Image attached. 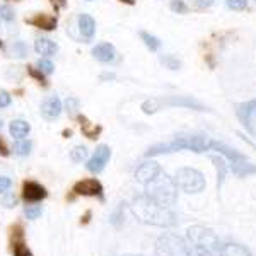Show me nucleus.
I'll use <instances>...</instances> for the list:
<instances>
[{"label":"nucleus","instance_id":"nucleus-46","mask_svg":"<svg viewBox=\"0 0 256 256\" xmlns=\"http://www.w3.org/2000/svg\"><path fill=\"white\" fill-rule=\"evenodd\" d=\"M0 46H2V41H0Z\"/></svg>","mask_w":256,"mask_h":256},{"label":"nucleus","instance_id":"nucleus-38","mask_svg":"<svg viewBox=\"0 0 256 256\" xmlns=\"http://www.w3.org/2000/svg\"><path fill=\"white\" fill-rule=\"evenodd\" d=\"M10 186H12V180H10V178L0 176V195H2V193H6V192H9Z\"/></svg>","mask_w":256,"mask_h":256},{"label":"nucleus","instance_id":"nucleus-4","mask_svg":"<svg viewBox=\"0 0 256 256\" xmlns=\"http://www.w3.org/2000/svg\"><path fill=\"white\" fill-rule=\"evenodd\" d=\"M142 111L146 114H154L158 111L168 108H184V110H195V111H210L207 106L202 104L198 99L192 96H159L150 98L142 102Z\"/></svg>","mask_w":256,"mask_h":256},{"label":"nucleus","instance_id":"nucleus-10","mask_svg":"<svg viewBox=\"0 0 256 256\" xmlns=\"http://www.w3.org/2000/svg\"><path fill=\"white\" fill-rule=\"evenodd\" d=\"M62 110H64V104H62L58 96H48L41 102L40 113L46 122H53V120H56L62 114Z\"/></svg>","mask_w":256,"mask_h":256},{"label":"nucleus","instance_id":"nucleus-37","mask_svg":"<svg viewBox=\"0 0 256 256\" xmlns=\"http://www.w3.org/2000/svg\"><path fill=\"white\" fill-rule=\"evenodd\" d=\"M10 102H12V96H10V94L7 92V90L0 89V110H2V108H9Z\"/></svg>","mask_w":256,"mask_h":256},{"label":"nucleus","instance_id":"nucleus-30","mask_svg":"<svg viewBox=\"0 0 256 256\" xmlns=\"http://www.w3.org/2000/svg\"><path fill=\"white\" fill-rule=\"evenodd\" d=\"M41 214H43V207H41V205H28V207L24 208V216H26V218H30V220L40 218Z\"/></svg>","mask_w":256,"mask_h":256},{"label":"nucleus","instance_id":"nucleus-18","mask_svg":"<svg viewBox=\"0 0 256 256\" xmlns=\"http://www.w3.org/2000/svg\"><path fill=\"white\" fill-rule=\"evenodd\" d=\"M34 52L38 53V55L44 56V58H48V56L56 55V52H58V44L50 38H38L34 41Z\"/></svg>","mask_w":256,"mask_h":256},{"label":"nucleus","instance_id":"nucleus-40","mask_svg":"<svg viewBox=\"0 0 256 256\" xmlns=\"http://www.w3.org/2000/svg\"><path fill=\"white\" fill-rule=\"evenodd\" d=\"M99 79L101 80H114L116 79V74L114 72H102L101 76H99Z\"/></svg>","mask_w":256,"mask_h":256},{"label":"nucleus","instance_id":"nucleus-26","mask_svg":"<svg viewBox=\"0 0 256 256\" xmlns=\"http://www.w3.org/2000/svg\"><path fill=\"white\" fill-rule=\"evenodd\" d=\"M32 150V142L31 140H18V142L14 144V154L19 156V158H26V156H30Z\"/></svg>","mask_w":256,"mask_h":256},{"label":"nucleus","instance_id":"nucleus-25","mask_svg":"<svg viewBox=\"0 0 256 256\" xmlns=\"http://www.w3.org/2000/svg\"><path fill=\"white\" fill-rule=\"evenodd\" d=\"M230 171L239 178H246L250 174H256V164H251L246 160V162H242V164H238V166L232 168Z\"/></svg>","mask_w":256,"mask_h":256},{"label":"nucleus","instance_id":"nucleus-32","mask_svg":"<svg viewBox=\"0 0 256 256\" xmlns=\"http://www.w3.org/2000/svg\"><path fill=\"white\" fill-rule=\"evenodd\" d=\"M0 19L7 20V22H12V20L16 19V12H14V9H12L10 6H7V4L0 6Z\"/></svg>","mask_w":256,"mask_h":256},{"label":"nucleus","instance_id":"nucleus-36","mask_svg":"<svg viewBox=\"0 0 256 256\" xmlns=\"http://www.w3.org/2000/svg\"><path fill=\"white\" fill-rule=\"evenodd\" d=\"M226 6L232 10H244L248 7V0H226Z\"/></svg>","mask_w":256,"mask_h":256},{"label":"nucleus","instance_id":"nucleus-14","mask_svg":"<svg viewBox=\"0 0 256 256\" xmlns=\"http://www.w3.org/2000/svg\"><path fill=\"white\" fill-rule=\"evenodd\" d=\"M77 28H79V32L82 38L86 40V43H89L94 38V34H96V20L89 14H79V18H77Z\"/></svg>","mask_w":256,"mask_h":256},{"label":"nucleus","instance_id":"nucleus-28","mask_svg":"<svg viewBox=\"0 0 256 256\" xmlns=\"http://www.w3.org/2000/svg\"><path fill=\"white\" fill-rule=\"evenodd\" d=\"M88 156H89V150L84 146H77L70 150V159H72L74 162H82V160L88 159Z\"/></svg>","mask_w":256,"mask_h":256},{"label":"nucleus","instance_id":"nucleus-5","mask_svg":"<svg viewBox=\"0 0 256 256\" xmlns=\"http://www.w3.org/2000/svg\"><path fill=\"white\" fill-rule=\"evenodd\" d=\"M154 253L156 256H192L186 239L172 232H166L158 238Z\"/></svg>","mask_w":256,"mask_h":256},{"label":"nucleus","instance_id":"nucleus-43","mask_svg":"<svg viewBox=\"0 0 256 256\" xmlns=\"http://www.w3.org/2000/svg\"><path fill=\"white\" fill-rule=\"evenodd\" d=\"M120 2L126 4V6H135V0H120Z\"/></svg>","mask_w":256,"mask_h":256},{"label":"nucleus","instance_id":"nucleus-27","mask_svg":"<svg viewBox=\"0 0 256 256\" xmlns=\"http://www.w3.org/2000/svg\"><path fill=\"white\" fill-rule=\"evenodd\" d=\"M65 110H67V113H68L70 118H77V114H79V110H80V101L77 98L68 96L67 99H65Z\"/></svg>","mask_w":256,"mask_h":256},{"label":"nucleus","instance_id":"nucleus-3","mask_svg":"<svg viewBox=\"0 0 256 256\" xmlns=\"http://www.w3.org/2000/svg\"><path fill=\"white\" fill-rule=\"evenodd\" d=\"M144 188H146L144 195L147 198H150L152 202H156V204L162 205V207L171 208L178 200V184H176L174 178H171L162 171H160L152 181L144 184Z\"/></svg>","mask_w":256,"mask_h":256},{"label":"nucleus","instance_id":"nucleus-13","mask_svg":"<svg viewBox=\"0 0 256 256\" xmlns=\"http://www.w3.org/2000/svg\"><path fill=\"white\" fill-rule=\"evenodd\" d=\"M12 254L14 256H32V251L24 242L22 226L16 224L12 227Z\"/></svg>","mask_w":256,"mask_h":256},{"label":"nucleus","instance_id":"nucleus-19","mask_svg":"<svg viewBox=\"0 0 256 256\" xmlns=\"http://www.w3.org/2000/svg\"><path fill=\"white\" fill-rule=\"evenodd\" d=\"M77 122H79V125H80V130H82V134L86 135L88 138L90 140H96L99 138V135H101V132H102V128L96 125V123H92V122H89L86 116H80V114H77Z\"/></svg>","mask_w":256,"mask_h":256},{"label":"nucleus","instance_id":"nucleus-11","mask_svg":"<svg viewBox=\"0 0 256 256\" xmlns=\"http://www.w3.org/2000/svg\"><path fill=\"white\" fill-rule=\"evenodd\" d=\"M160 171H162V169H160L159 162H156V160H152V159L146 160V162L140 164V166L137 168V171H135V180L142 184H147L148 181L154 180Z\"/></svg>","mask_w":256,"mask_h":256},{"label":"nucleus","instance_id":"nucleus-8","mask_svg":"<svg viewBox=\"0 0 256 256\" xmlns=\"http://www.w3.org/2000/svg\"><path fill=\"white\" fill-rule=\"evenodd\" d=\"M74 193L80 196H96L99 200H104V188L96 178H88V180L77 181L74 184Z\"/></svg>","mask_w":256,"mask_h":256},{"label":"nucleus","instance_id":"nucleus-22","mask_svg":"<svg viewBox=\"0 0 256 256\" xmlns=\"http://www.w3.org/2000/svg\"><path fill=\"white\" fill-rule=\"evenodd\" d=\"M125 210H126V205L125 204H120L116 208L111 212L110 216V222L111 226L114 227H122L123 224H125Z\"/></svg>","mask_w":256,"mask_h":256},{"label":"nucleus","instance_id":"nucleus-33","mask_svg":"<svg viewBox=\"0 0 256 256\" xmlns=\"http://www.w3.org/2000/svg\"><path fill=\"white\" fill-rule=\"evenodd\" d=\"M28 74H30V76L32 77V79H36V80H38L41 86H44V88H46V86H48V82H46V76H44V74L41 72L40 68L28 67Z\"/></svg>","mask_w":256,"mask_h":256},{"label":"nucleus","instance_id":"nucleus-9","mask_svg":"<svg viewBox=\"0 0 256 256\" xmlns=\"http://www.w3.org/2000/svg\"><path fill=\"white\" fill-rule=\"evenodd\" d=\"M111 159V148L110 146H106V144H101V146L96 147V150H94L92 158L88 160V171L94 172V174H98V172H102L106 168V164L110 162Z\"/></svg>","mask_w":256,"mask_h":256},{"label":"nucleus","instance_id":"nucleus-44","mask_svg":"<svg viewBox=\"0 0 256 256\" xmlns=\"http://www.w3.org/2000/svg\"><path fill=\"white\" fill-rule=\"evenodd\" d=\"M53 4H58V6H65V0H52Z\"/></svg>","mask_w":256,"mask_h":256},{"label":"nucleus","instance_id":"nucleus-31","mask_svg":"<svg viewBox=\"0 0 256 256\" xmlns=\"http://www.w3.org/2000/svg\"><path fill=\"white\" fill-rule=\"evenodd\" d=\"M18 205V196L14 192H6V195L2 198V207L4 208H14Z\"/></svg>","mask_w":256,"mask_h":256},{"label":"nucleus","instance_id":"nucleus-45","mask_svg":"<svg viewBox=\"0 0 256 256\" xmlns=\"http://www.w3.org/2000/svg\"><path fill=\"white\" fill-rule=\"evenodd\" d=\"M123 256H142V254H123Z\"/></svg>","mask_w":256,"mask_h":256},{"label":"nucleus","instance_id":"nucleus-41","mask_svg":"<svg viewBox=\"0 0 256 256\" xmlns=\"http://www.w3.org/2000/svg\"><path fill=\"white\" fill-rule=\"evenodd\" d=\"M0 156H9V148H7L2 138H0Z\"/></svg>","mask_w":256,"mask_h":256},{"label":"nucleus","instance_id":"nucleus-24","mask_svg":"<svg viewBox=\"0 0 256 256\" xmlns=\"http://www.w3.org/2000/svg\"><path fill=\"white\" fill-rule=\"evenodd\" d=\"M28 53H30V48H28V44L24 43V41L18 40L10 44V56H16V58H26Z\"/></svg>","mask_w":256,"mask_h":256},{"label":"nucleus","instance_id":"nucleus-16","mask_svg":"<svg viewBox=\"0 0 256 256\" xmlns=\"http://www.w3.org/2000/svg\"><path fill=\"white\" fill-rule=\"evenodd\" d=\"M92 56L96 58L98 62H101V64H110V62L114 60V56H116V50L111 43H99L96 46L92 48Z\"/></svg>","mask_w":256,"mask_h":256},{"label":"nucleus","instance_id":"nucleus-17","mask_svg":"<svg viewBox=\"0 0 256 256\" xmlns=\"http://www.w3.org/2000/svg\"><path fill=\"white\" fill-rule=\"evenodd\" d=\"M210 160L214 162V166H216L217 169V188L220 190L222 188V184H224V181H226V176H227V172H229V162L226 160L224 156H220V154H210Z\"/></svg>","mask_w":256,"mask_h":256},{"label":"nucleus","instance_id":"nucleus-7","mask_svg":"<svg viewBox=\"0 0 256 256\" xmlns=\"http://www.w3.org/2000/svg\"><path fill=\"white\" fill-rule=\"evenodd\" d=\"M236 114L251 137H256V99L236 104Z\"/></svg>","mask_w":256,"mask_h":256},{"label":"nucleus","instance_id":"nucleus-23","mask_svg":"<svg viewBox=\"0 0 256 256\" xmlns=\"http://www.w3.org/2000/svg\"><path fill=\"white\" fill-rule=\"evenodd\" d=\"M140 38H142L144 44H146L150 52H158V50L160 48V44H162L158 36L150 34V32H147V31H140Z\"/></svg>","mask_w":256,"mask_h":256},{"label":"nucleus","instance_id":"nucleus-2","mask_svg":"<svg viewBox=\"0 0 256 256\" xmlns=\"http://www.w3.org/2000/svg\"><path fill=\"white\" fill-rule=\"evenodd\" d=\"M186 244L192 256H218L222 248L220 239L214 229L200 224L188 227Z\"/></svg>","mask_w":256,"mask_h":256},{"label":"nucleus","instance_id":"nucleus-6","mask_svg":"<svg viewBox=\"0 0 256 256\" xmlns=\"http://www.w3.org/2000/svg\"><path fill=\"white\" fill-rule=\"evenodd\" d=\"M178 188H181L184 193H202L207 186L205 178L195 168H181L178 169L174 178Z\"/></svg>","mask_w":256,"mask_h":256},{"label":"nucleus","instance_id":"nucleus-39","mask_svg":"<svg viewBox=\"0 0 256 256\" xmlns=\"http://www.w3.org/2000/svg\"><path fill=\"white\" fill-rule=\"evenodd\" d=\"M192 2L196 9H208V7L214 6V0H192Z\"/></svg>","mask_w":256,"mask_h":256},{"label":"nucleus","instance_id":"nucleus-42","mask_svg":"<svg viewBox=\"0 0 256 256\" xmlns=\"http://www.w3.org/2000/svg\"><path fill=\"white\" fill-rule=\"evenodd\" d=\"M89 217H90V212H86V216H84V218H82V222H84V224H88Z\"/></svg>","mask_w":256,"mask_h":256},{"label":"nucleus","instance_id":"nucleus-29","mask_svg":"<svg viewBox=\"0 0 256 256\" xmlns=\"http://www.w3.org/2000/svg\"><path fill=\"white\" fill-rule=\"evenodd\" d=\"M159 60H160V64L169 70H180L181 68V60H178L174 55H162Z\"/></svg>","mask_w":256,"mask_h":256},{"label":"nucleus","instance_id":"nucleus-20","mask_svg":"<svg viewBox=\"0 0 256 256\" xmlns=\"http://www.w3.org/2000/svg\"><path fill=\"white\" fill-rule=\"evenodd\" d=\"M9 132H10V137L16 140H22L30 135L31 132V125L26 122V120H14L10 122L9 125Z\"/></svg>","mask_w":256,"mask_h":256},{"label":"nucleus","instance_id":"nucleus-35","mask_svg":"<svg viewBox=\"0 0 256 256\" xmlns=\"http://www.w3.org/2000/svg\"><path fill=\"white\" fill-rule=\"evenodd\" d=\"M38 68L44 74V76H50V74H53V70H55V65H53L52 60H48V58H40Z\"/></svg>","mask_w":256,"mask_h":256},{"label":"nucleus","instance_id":"nucleus-1","mask_svg":"<svg viewBox=\"0 0 256 256\" xmlns=\"http://www.w3.org/2000/svg\"><path fill=\"white\" fill-rule=\"evenodd\" d=\"M130 212L138 222L154 227H172L178 224V216L169 207L152 202L146 195L137 196L130 205Z\"/></svg>","mask_w":256,"mask_h":256},{"label":"nucleus","instance_id":"nucleus-12","mask_svg":"<svg viewBox=\"0 0 256 256\" xmlns=\"http://www.w3.org/2000/svg\"><path fill=\"white\" fill-rule=\"evenodd\" d=\"M48 196V192L44 186H41L36 181H26L22 184V198L28 204H36V202H41Z\"/></svg>","mask_w":256,"mask_h":256},{"label":"nucleus","instance_id":"nucleus-15","mask_svg":"<svg viewBox=\"0 0 256 256\" xmlns=\"http://www.w3.org/2000/svg\"><path fill=\"white\" fill-rule=\"evenodd\" d=\"M26 22L38 28V30L53 31V30H56V22H58V20H56L55 16H50V14H34V16H31V18H26Z\"/></svg>","mask_w":256,"mask_h":256},{"label":"nucleus","instance_id":"nucleus-34","mask_svg":"<svg viewBox=\"0 0 256 256\" xmlns=\"http://www.w3.org/2000/svg\"><path fill=\"white\" fill-rule=\"evenodd\" d=\"M169 7H171V10L176 12V14H186V12L190 10L188 6L184 4V0H171Z\"/></svg>","mask_w":256,"mask_h":256},{"label":"nucleus","instance_id":"nucleus-21","mask_svg":"<svg viewBox=\"0 0 256 256\" xmlns=\"http://www.w3.org/2000/svg\"><path fill=\"white\" fill-rule=\"evenodd\" d=\"M218 256H254V254L246 246L239 244V242H226V244H222L220 254Z\"/></svg>","mask_w":256,"mask_h":256},{"label":"nucleus","instance_id":"nucleus-47","mask_svg":"<svg viewBox=\"0 0 256 256\" xmlns=\"http://www.w3.org/2000/svg\"><path fill=\"white\" fill-rule=\"evenodd\" d=\"M88 2H92V0H88Z\"/></svg>","mask_w":256,"mask_h":256}]
</instances>
